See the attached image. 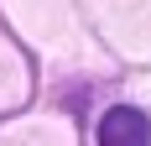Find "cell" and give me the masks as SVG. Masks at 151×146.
Instances as JSON below:
<instances>
[{
  "label": "cell",
  "mask_w": 151,
  "mask_h": 146,
  "mask_svg": "<svg viewBox=\"0 0 151 146\" xmlns=\"http://www.w3.org/2000/svg\"><path fill=\"white\" fill-rule=\"evenodd\" d=\"M99 146H151V120L130 104H115L99 120Z\"/></svg>",
  "instance_id": "6da1fadb"
}]
</instances>
